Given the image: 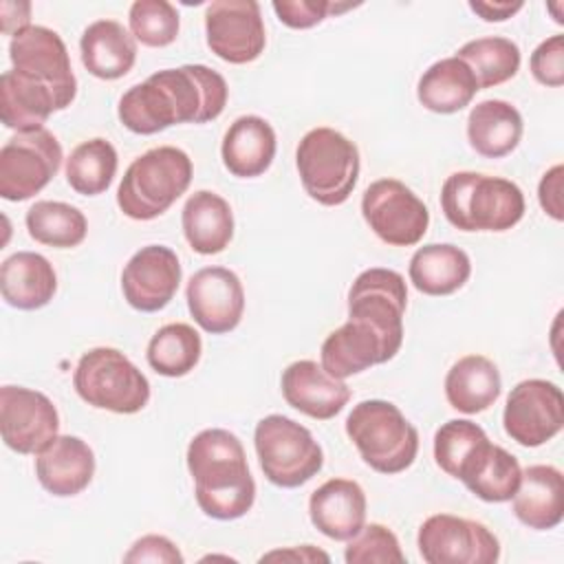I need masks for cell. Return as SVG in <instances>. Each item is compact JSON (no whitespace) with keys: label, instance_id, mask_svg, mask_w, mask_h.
Wrapping results in <instances>:
<instances>
[{"label":"cell","instance_id":"cb8c5ba5","mask_svg":"<svg viewBox=\"0 0 564 564\" xmlns=\"http://www.w3.org/2000/svg\"><path fill=\"white\" fill-rule=\"evenodd\" d=\"M516 518L535 531L555 529L564 518V476L553 465H529L522 469L513 494Z\"/></svg>","mask_w":564,"mask_h":564},{"label":"cell","instance_id":"4dcf8cb0","mask_svg":"<svg viewBox=\"0 0 564 564\" xmlns=\"http://www.w3.org/2000/svg\"><path fill=\"white\" fill-rule=\"evenodd\" d=\"M502 390L498 366L485 355L460 357L445 377L447 403L463 414H478L496 403Z\"/></svg>","mask_w":564,"mask_h":564},{"label":"cell","instance_id":"f546056e","mask_svg":"<svg viewBox=\"0 0 564 564\" xmlns=\"http://www.w3.org/2000/svg\"><path fill=\"white\" fill-rule=\"evenodd\" d=\"M408 275L414 289L425 295H452L469 280L471 260L452 242H432L412 253Z\"/></svg>","mask_w":564,"mask_h":564},{"label":"cell","instance_id":"4fadbf2b","mask_svg":"<svg viewBox=\"0 0 564 564\" xmlns=\"http://www.w3.org/2000/svg\"><path fill=\"white\" fill-rule=\"evenodd\" d=\"M502 425L507 436L522 447H540L564 425V394L546 379H524L507 397Z\"/></svg>","mask_w":564,"mask_h":564},{"label":"cell","instance_id":"44dd1931","mask_svg":"<svg viewBox=\"0 0 564 564\" xmlns=\"http://www.w3.org/2000/svg\"><path fill=\"white\" fill-rule=\"evenodd\" d=\"M35 476L57 498L77 496L95 476V454L79 436L57 434L35 454Z\"/></svg>","mask_w":564,"mask_h":564},{"label":"cell","instance_id":"ba28073f","mask_svg":"<svg viewBox=\"0 0 564 564\" xmlns=\"http://www.w3.org/2000/svg\"><path fill=\"white\" fill-rule=\"evenodd\" d=\"M253 445L262 474L282 489L308 482L324 465V452L313 434L282 414H269L258 421Z\"/></svg>","mask_w":564,"mask_h":564},{"label":"cell","instance_id":"8fae6325","mask_svg":"<svg viewBox=\"0 0 564 564\" xmlns=\"http://www.w3.org/2000/svg\"><path fill=\"white\" fill-rule=\"evenodd\" d=\"M427 564H494L500 560L498 538L482 524L452 513H434L416 535Z\"/></svg>","mask_w":564,"mask_h":564},{"label":"cell","instance_id":"f6af8a7d","mask_svg":"<svg viewBox=\"0 0 564 564\" xmlns=\"http://www.w3.org/2000/svg\"><path fill=\"white\" fill-rule=\"evenodd\" d=\"M0 20H2V33L15 35L31 26V2H0Z\"/></svg>","mask_w":564,"mask_h":564},{"label":"cell","instance_id":"1f68e13d","mask_svg":"<svg viewBox=\"0 0 564 564\" xmlns=\"http://www.w3.org/2000/svg\"><path fill=\"white\" fill-rule=\"evenodd\" d=\"M478 82L471 68L456 55L434 62L416 84V97L423 108L452 115L471 104L478 93Z\"/></svg>","mask_w":564,"mask_h":564},{"label":"cell","instance_id":"8d00e7d4","mask_svg":"<svg viewBox=\"0 0 564 564\" xmlns=\"http://www.w3.org/2000/svg\"><path fill=\"white\" fill-rule=\"evenodd\" d=\"M117 150L108 139L82 141L66 159V181L82 196L104 194L117 174Z\"/></svg>","mask_w":564,"mask_h":564},{"label":"cell","instance_id":"7bdbcfd3","mask_svg":"<svg viewBox=\"0 0 564 564\" xmlns=\"http://www.w3.org/2000/svg\"><path fill=\"white\" fill-rule=\"evenodd\" d=\"M183 553L176 549L172 540L165 535H143L139 538L130 551L123 555V562L128 564H141V562H152V564H183Z\"/></svg>","mask_w":564,"mask_h":564},{"label":"cell","instance_id":"30bf717a","mask_svg":"<svg viewBox=\"0 0 564 564\" xmlns=\"http://www.w3.org/2000/svg\"><path fill=\"white\" fill-rule=\"evenodd\" d=\"M361 214L372 234L392 247L421 242L430 225L427 205L397 178L370 183L361 196Z\"/></svg>","mask_w":564,"mask_h":564},{"label":"cell","instance_id":"f35d334b","mask_svg":"<svg viewBox=\"0 0 564 564\" xmlns=\"http://www.w3.org/2000/svg\"><path fill=\"white\" fill-rule=\"evenodd\" d=\"M130 33L137 42L150 48H163L178 35V11L167 0H137L128 11Z\"/></svg>","mask_w":564,"mask_h":564},{"label":"cell","instance_id":"e0dca14e","mask_svg":"<svg viewBox=\"0 0 564 564\" xmlns=\"http://www.w3.org/2000/svg\"><path fill=\"white\" fill-rule=\"evenodd\" d=\"M194 322L212 335L234 330L245 313V289L240 278L225 267L198 269L185 289Z\"/></svg>","mask_w":564,"mask_h":564},{"label":"cell","instance_id":"f1b7e54d","mask_svg":"<svg viewBox=\"0 0 564 564\" xmlns=\"http://www.w3.org/2000/svg\"><path fill=\"white\" fill-rule=\"evenodd\" d=\"M522 115L505 99H485L467 117V141L485 159L511 154L522 139Z\"/></svg>","mask_w":564,"mask_h":564},{"label":"cell","instance_id":"9c48e42d","mask_svg":"<svg viewBox=\"0 0 564 564\" xmlns=\"http://www.w3.org/2000/svg\"><path fill=\"white\" fill-rule=\"evenodd\" d=\"M62 159V145L51 130L13 134L0 150V196L11 203L29 200L59 172Z\"/></svg>","mask_w":564,"mask_h":564},{"label":"cell","instance_id":"bcb514c9","mask_svg":"<svg viewBox=\"0 0 564 564\" xmlns=\"http://www.w3.org/2000/svg\"><path fill=\"white\" fill-rule=\"evenodd\" d=\"M524 7L522 0H502V2H482V0H471L469 9L480 15L485 22H505L511 15H516Z\"/></svg>","mask_w":564,"mask_h":564},{"label":"cell","instance_id":"9a60e30c","mask_svg":"<svg viewBox=\"0 0 564 564\" xmlns=\"http://www.w3.org/2000/svg\"><path fill=\"white\" fill-rule=\"evenodd\" d=\"M207 46L229 64H249L267 46L264 20L256 0H216L205 9Z\"/></svg>","mask_w":564,"mask_h":564},{"label":"cell","instance_id":"ee69618b","mask_svg":"<svg viewBox=\"0 0 564 564\" xmlns=\"http://www.w3.org/2000/svg\"><path fill=\"white\" fill-rule=\"evenodd\" d=\"M562 181H564V167L562 163L546 170L538 185V200L544 214H549L553 220L564 218V205H562Z\"/></svg>","mask_w":564,"mask_h":564},{"label":"cell","instance_id":"ac0fdd59","mask_svg":"<svg viewBox=\"0 0 564 564\" xmlns=\"http://www.w3.org/2000/svg\"><path fill=\"white\" fill-rule=\"evenodd\" d=\"M178 256L165 245L141 247L121 271V291L126 302L141 313L165 308L181 284Z\"/></svg>","mask_w":564,"mask_h":564},{"label":"cell","instance_id":"836d02e7","mask_svg":"<svg viewBox=\"0 0 564 564\" xmlns=\"http://www.w3.org/2000/svg\"><path fill=\"white\" fill-rule=\"evenodd\" d=\"M24 223L35 242L55 249L77 247L88 234L86 216L75 205L62 200H37L29 207Z\"/></svg>","mask_w":564,"mask_h":564},{"label":"cell","instance_id":"83f0119b","mask_svg":"<svg viewBox=\"0 0 564 564\" xmlns=\"http://www.w3.org/2000/svg\"><path fill=\"white\" fill-rule=\"evenodd\" d=\"M181 225L187 245L200 256L225 251L234 238V212L220 194L209 189H198L185 200Z\"/></svg>","mask_w":564,"mask_h":564},{"label":"cell","instance_id":"6da1fadb","mask_svg":"<svg viewBox=\"0 0 564 564\" xmlns=\"http://www.w3.org/2000/svg\"><path fill=\"white\" fill-rule=\"evenodd\" d=\"M229 88L225 77L203 64L152 73L130 86L117 106L119 121L134 134H156L176 123H207L220 117Z\"/></svg>","mask_w":564,"mask_h":564},{"label":"cell","instance_id":"7402d4cb","mask_svg":"<svg viewBox=\"0 0 564 564\" xmlns=\"http://www.w3.org/2000/svg\"><path fill=\"white\" fill-rule=\"evenodd\" d=\"M308 516L319 533L348 542L366 524V494L355 480L330 478L311 494Z\"/></svg>","mask_w":564,"mask_h":564},{"label":"cell","instance_id":"7c38bea8","mask_svg":"<svg viewBox=\"0 0 564 564\" xmlns=\"http://www.w3.org/2000/svg\"><path fill=\"white\" fill-rule=\"evenodd\" d=\"M405 306L408 286L399 271L372 267L361 271L350 284L348 317L368 322L394 352L403 344Z\"/></svg>","mask_w":564,"mask_h":564},{"label":"cell","instance_id":"d6a6232c","mask_svg":"<svg viewBox=\"0 0 564 564\" xmlns=\"http://www.w3.org/2000/svg\"><path fill=\"white\" fill-rule=\"evenodd\" d=\"M522 467L513 454L491 441L476 454L458 478L476 498L485 502H507L518 491Z\"/></svg>","mask_w":564,"mask_h":564},{"label":"cell","instance_id":"ffe728a7","mask_svg":"<svg viewBox=\"0 0 564 564\" xmlns=\"http://www.w3.org/2000/svg\"><path fill=\"white\" fill-rule=\"evenodd\" d=\"M397 352L364 319L348 317L339 328L328 333L322 344V368L335 379L359 375L377 364H386Z\"/></svg>","mask_w":564,"mask_h":564},{"label":"cell","instance_id":"603a6c76","mask_svg":"<svg viewBox=\"0 0 564 564\" xmlns=\"http://www.w3.org/2000/svg\"><path fill=\"white\" fill-rule=\"evenodd\" d=\"M275 130L258 115H242L229 123L220 156L229 174L238 178H253L264 174L275 159Z\"/></svg>","mask_w":564,"mask_h":564},{"label":"cell","instance_id":"b9f144b4","mask_svg":"<svg viewBox=\"0 0 564 564\" xmlns=\"http://www.w3.org/2000/svg\"><path fill=\"white\" fill-rule=\"evenodd\" d=\"M529 68L538 84L560 88L564 84V35L555 33L540 42L531 53Z\"/></svg>","mask_w":564,"mask_h":564},{"label":"cell","instance_id":"74e56055","mask_svg":"<svg viewBox=\"0 0 564 564\" xmlns=\"http://www.w3.org/2000/svg\"><path fill=\"white\" fill-rule=\"evenodd\" d=\"M489 443L485 430L469 419H452L434 434V460L452 478H460L476 454Z\"/></svg>","mask_w":564,"mask_h":564},{"label":"cell","instance_id":"4316f807","mask_svg":"<svg viewBox=\"0 0 564 564\" xmlns=\"http://www.w3.org/2000/svg\"><path fill=\"white\" fill-rule=\"evenodd\" d=\"M57 110L55 93L42 82L15 68L0 75V117L7 128L18 132L40 130Z\"/></svg>","mask_w":564,"mask_h":564},{"label":"cell","instance_id":"2e32d148","mask_svg":"<svg viewBox=\"0 0 564 564\" xmlns=\"http://www.w3.org/2000/svg\"><path fill=\"white\" fill-rule=\"evenodd\" d=\"M59 432V414L53 401L24 386L0 388V434L9 449L37 454Z\"/></svg>","mask_w":564,"mask_h":564},{"label":"cell","instance_id":"52a82bcc","mask_svg":"<svg viewBox=\"0 0 564 564\" xmlns=\"http://www.w3.org/2000/svg\"><path fill=\"white\" fill-rule=\"evenodd\" d=\"M73 386L82 401L115 414L141 412L150 401L145 375L117 348L86 350L73 372Z\"/></svg>","mask_w":564,"mask_h":564},{"label":"cell","instance_id":"7dc6e473","mask_svg":"<svg viewBox=\"0 0 564 564\" xmlns=\"http://www.w3.org/2000/svg\"><path fill=\"white\" fill-rule=\"evenodd\" d=\"M269 562V560H291V562H330V557L315 549L313 544H302V546H291V549H278L271 553H264L260 557V562Z\"/></svg>","mask_w":564,"mask_h":564},{"label":"cell","instance_id":"d6986e66","mask_svg":"<svg viewBox=\"0 0 564 564\" xmlns=\"http://www.w3.org/2000/svg\"><path fill=\"white\" fill-rule=\"evenodd\" d=\"M280 386L284 401L291 408L319 421L337 416L350 401V388L344 379H335L313 359L289 364L282 372Z\"/></svg>","mask_w":564,"mask_h":564},{"label":"cell","instance_id":"d590c367","mask_svg":"<svg viewBox=\"0 0 564 564\" xmlns=\"http://www.w3.org/2000/svg\"><path fill=\"white\" fill-rule=\"evenodd\" d=\"M456 57H460L471 68L480 90L516 77L522 59L518 44L502 35L469 40L456 51Z\"/></svg>","mask_w":564,"mask_h":564},{"label":"cell","instance_id":"8992f818","mask_svg":"<svg viewBox=\"0 0 564 564\" xmlns=\"http://www.w3.org/2000/svg\"><path fill=\"white\" fill-rule=\"evenodd\" d=\"M295 165L304 192L319 205L335 207L346 203L357 185L359 150L339 130L319 126L300 139Z\"/></svg>","mask_w":564,"mask_h":564},{"label":"cell","instance_id":"5bb4252c","mask_svg":"<svg viewBox=\"0 0 564 564\" xmlns=\"http://www.w3.org/2000/svg\"><path fill=\"white\" fill-rule=\"evenodd\" d=\"M9 59L15 70L48 86L59 104L68 108L77 95V79L64 40L48 26L31 24L9 42Z\"/></svg>","mask_w":564,"mask_h":564},{"label":"cell","instance_id":"7a4b0ae2","mask_svg":"<svg viewBox=\"0 0 564 564\" xmlns=\"http://www.w3.org/2000/svg\"><path fill=\"white\" fill-rule=\"evenodd\" d=\"M187 469L200 511L214 520L242 518L256 500V480L236 434L223 427L198 432L187 445Z\"/></svg>","mask_w":564,"mask_h":564},{"label":"cell","instance_id":"d4e9b609","mask_svg":"<svg viewBox=\"0 0 564 564\" xmlns=\"http://www.w3.org/2000/svg\"><path fill=\"white\" fill-rule=\"evenodd\" d=\"M82 64L97 79H119L137 62V40L117 20H95L79 40Z\"/></svg>","mask_w":564,"mask_h":564},{"label":"cell","instance_id":"3957f363","mask_svg":"<svg viewBox=\"0 0 564 564\" xmlns=\"http://www.w3.org/2000/svg\"><path fill=\"white\" fill-rule=\"evenodd\" d=\"M441 209L460 231H507L524 216V194L509 178L465 170L445 178Z\"/></svg>","mask_w":564,"mask_h":564},{"label":"cell","instance_id":"60d3db41","mask_svg":"<svg viewBox=\"0 0 564 564\" xmlns=\"http://www.w3.org/2000/svg\"><path fill=\"white\" fill-rule=\"evenodd\" d=\"M271 7L278 20L289 29H311L328 15L348 11L355 4H337L330 0H273Z\"/></svg>","mask_w":564,"mask_h":564},{"label":"cell","instance_id":"e575fe53","mask_svg":"<svg viewBox=\"0 0 564 564\" xmlns=\"http://www.w3.org/2000/svg\"><path fill=\"white\" fill-rule=\"evenodd\" d=\"M203 341L194 326L174 322L161 326L148 344V364L163 377H185L200 361Z\"/></svg>","mask_w":564,"mask_h":564},{"label":"cell","instance_id":"5b68a950","mask_svg":"<svg viewBox=\"0 0 564 564\" xmlns=\"http://www.w3.org/2000/svg\"><path fill=\"white\" fill-rule=\"evenodd\" d=\"M346 434L364 463L386 476L405 471L419 452L416 427L383 399L359 401L346 416Z\"/></svg>","mask_w":564,"mask_h":564},{"label":"cell","instance_id":"277c9868","mask_svg":"<svg viewBox=\"0 0 564 564\" xmlns=\"http://www.w3.org/2000/svg\"><path fill=\"white\" fill-rule=\"evenodd\" d=\"M192 159L174 145H159L137 156L117 189V205L132 220L165 214L192 183Z\"/></svg>","mask_w":564,"mask_h":564},{"label":"cell","instance_id":"ab89813d","mask_svg":"<svg viewBox=\"0 0 564 564\" xmlns=\"http://www.w3.org/2000/svg\"><path fill=\"white\" fill-rule=\"evenodd\" d=\"M344 560L348 564H403L405 553L401 551L397 535L388 527L370 522L364 524V529L348 540Z\"/></svg>","mask_w":564,"mask_h":564},{"label":"cell","instance_id":"484cf974","mask_svg":"<svg viewBox=\"0 0 564 564\" xmlns=\"http://www.w3.org/2000/svg\"><path fill=\"white\" fill-rule=\"evenodd\" d=\"M2 300L20 311L46 306L57 291L53 264L35 251H18L0 267Z\"/></svg>","mask_w":564,"mask_h":564}]
</instances>
